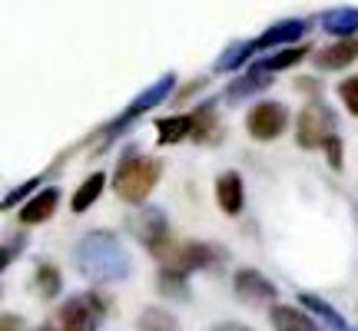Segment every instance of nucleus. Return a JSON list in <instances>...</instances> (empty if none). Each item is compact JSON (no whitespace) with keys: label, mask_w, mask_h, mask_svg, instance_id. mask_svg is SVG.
<instances>
[{"label":"nucleus","mask_w":358,"mask_h":331,"mask_svg":"<svg viewBox=\"0 0 358 331\" xmlns=\"http://www.w3.org/2000/svg\"><path fill=\"white\" fill-rule=\"evenodd\" d=\"M73 265H77V272L83 279L100 281V285L123 281L133 272V262H129L120 235H113L106 229H93L80 239L77 249H73Z\"/></svg>","instance_id":"1"},{"label":"nucleus","mask_w":358,"mask_h":331,"mask_svg":"<svg viewBox=\"0 0 358 331\" xmlns=\"http://www.w3.org/2000/svg\"><path fill=\"white\" fill-rule=\"evenodd\" d=\"M163 159L156 156H123L120 166L113 169V192L129 205H143L150 199V192L163 179Z\"/></svg>","instance_id":"2"},{"label":"nucleus","mask_w":358,"mask_h":331,"mask_svg":"<svg viewBox=\"0 0 358 331\" xmlns=\"http://www.w3.org/2000/svg\"><path fill=\"white\" fill-rule=\"evenodd\" d=\"M103 315H106V302L96 292H83L66 298L43 325V331H96Z\"/></svg>","instance_id":"3"},{"label":"nucleus","mask_w":358,"mask_h":331,"mask_svg":"<svg viewBox=\"0 0 358 331\" xmlns=\"http://www.w3.org/2000/svg\"><path fill=\"white\" fill-rule=\"evenodd\" d=\"M173 89H176V73H163V77L156 80V83H150V87L143 89L140 96L129 103L123 113L116 116V119H110V123L103 126V142H100V149H106V146H110V142H113L127 126H133V123H136L143 113H150V110H156V106H163V103L173 96Z\"/></svg>","instance_id":"4"},{"label":"nucleus","mask_w":358,"mask_h":331,"mask_svg":"<svg viewBox=\"0 0 358 331\" xmlns=\"http://www.w3.org/2000/svg\"><path fill=\"white\" fill-rule=\"evenodd\" d=\"M335 136V113L322 100L306 103V110L295 119V142L302 149H322Z\"/></svg>","instance_id":"5"},{"label":"nucleus","mask_w":358,"mask_h":331,"mask_svg":"<svg viewBox=\"0 0 358 331\" xmlns=\"http://www.w3.org/2000/svg\"><path fill=\"white\" fill-rule=\"evenodd\" d=\"M129 232L156 258H163L173 249V235H169V222L163 216V209H143V212H136V216L129 219Z\"/></svg>","instance_id":"6"},{"label":"nucleus","mask_w":358,"mask_h":331,"mask_svg":"<svg viewBox=\"0 0 358 331\" xmlns=\"http://www.w3.org/2000/svg\"><path fill=\"white\" fill-rule=\"evenodd\" d=\"M219 258H222V249H216V245H209V242H192L189 239V242H173V249L159 258V265L192 275V272H199V268L216 265Z\"/></svg>","instance_id":"7"},{"label":"nucleus","mask_w":358,"mask_h":331,"mask_svg":"<svg viewBox=\"0 0 358 331\" xmlns=\"http://www.w3.org/2000/svg\"><path fill=\"white\" fill-rule=\"evenodd\" d=\"M285 126H289V110L275 100H262L245 113V129H249V136L256 142L279 140L285 133Z\"/></svg>","instance_id":"8"},{"label":"nucleus","mask_w":358,"mask_h":331,"mask_svg":"<svg viewBox=\"0 0 358 331\" xmlns=\"http://www.w3.org/2000/svg\"><path fill=\"white\" fill-rule=\"evenodd\" d=\"M232 288H236V298L243 305H272L279 298V288L259 272V268H239L232 275Z\"/></svg>","instance_id":"9"},{"label":"nucleus","mask_w":358,"mask_h":331,"mask_svg":"<svg viewBox=\"0 0 358 331\" xmlns=\"http://www.w3.org/2000/svg\"><path fill=\"white\" fill-rule=\"evenodd\" d=\"M308 34V20L302 17H289V20H279V24H272L266 34H259L256 37V53L259 50H279V47H292L299 40Z\"/></svg>","instance_id":"10"},{"label":"nucleus","mask_w":358,"mask_h":331,"mask_svg":"<svg viewBox=\"0 0 358 331\" xmlns=\"http://www.w3.org/2000/svg\"><path fill=\"white\" fill-rule=\"evenodd\" d=\"M216 203L226 216H239L245 205V182H243V172L236 169H226L222 176L216 179Z\"/></svg>","instance_id":"11"},{"label":"nucleus","mask_w":358,"mask_h":331,"mask_svg":"<svg viewBox=\"0 0 358 331\" xmlns=\"http://www.w3.org/2000/svg\"><path fill=\"white\" fill-rule=\"evenodd\" d=\"M57 205H60V189L57 186H47V189H40L34 199H27L20 205V226H40V222H47V219L57 212Z\"/></svg>","instance_id":"12"},{"label":"nucleus","mask_w":358,"mask_h":331,"mask_svg":"<svg viewBox=\"0 0 358 331\" xmlns=\"http://www.w3.org/2000/svg\"><path fill=\"white\" fill-rule=\"evenodd\" d=\"M358 60V40L355 37H342L338 43L332 47H325L312 57V64L319 66V70H345Z\"/></svg>","instance_id":"13"},{"label":"nucleus","mask_w":358,"mask_h":331,"mask_svg":"<svg viewBox=\"0 0 358 331\" xmlns=\"http://www.w3.org/2000/svg\"><path fill=\"white\" fill-rule=\"evenodd\" d=\"M268 321H272L275 331H322L319 321L312 318V315H306V311H299L292 305H272Z\"/></svg>","instance_id":"14"},{"label":"nucleus","mask_w":358,"mask_h":331,"mask_svg":"<svg viewBox=\"0 0 358 331\" xmlns=\"http://www.w3.org/2000/svg\"><path fill=\"white\" fill-rule=\"evenodd\" d=\"M252 57H256V40H232L229 47L216 57L213 70H216V73H236V70H243Z\"/></svg>","instance_id":"15"},{"label":"nucleus","mask_w":358,"mask_h":331,"mask_svg":"<svg viewBox=\"0 0 358 331\" xmlns=\"http://www.w3.org/2000/svg\"><path fill=\"white\" fill-rule=\"evenodd\" d=\"M319 24L325 34H332V37H355L358 34V10L355 7H332V10H325L319 17Z\"/></svg>","instance_id":"16"},{"label":"nucleus","mask_w":358,"mask_h":331,"mask_svg":"<svg viewBox=\"0 0 358 331\" xmlns=\"http://www.w3.org/2000/svg\"><path fill=\"white\" fill-rule=\"evenodd\" d=\"M272 87V73H266V70H249L245 77L232 80L229 87H226V100L239 103V100H249V96H256V93H262V89Z\"/></svg>","instance_id":"17"},{"label":"nucleus","mask_w":358,"mask_h":331,"mask_svg":"<svg viewBox=\"0 0 358 331\" xmlns=\"http://www.w3.org/2000/svg\"><path fill=\"white\" fill-rule=\"evenodd\" d=\"M156 140L159 146H176L182 140H192V113H182V116H163V119H156Z\"/></svg>","instance_id":"18"},{"label":"nucleus","mask_w":358,"mask_h":331,"mask_svg":"<svg viewBox=\"0 0 358 331\" xmlns=\"http://www.w3.org/2000/svg\"><path fill=\"white\" fill-rule=\"evenodd\" d=\"M299 305H306L308 311L315 315V318L325 321V325H329L332 331H355V328H352V325L345 321V315H342V311H335V308L329 305L325 298H319V295H312V292H299Z\"/></svg>","instance_id":"19"},{"label":"nucleus","mask_w":358,"mask_h":331,"mask_svg":"<svg viewBox=\"0 0 358 331\" xmlns=\"http://www.w3.org/2000/svg\"><path fill=\"white\" fill-rule=\"evenodd\" d=\"M103 186H106V176H103V172H90V176L80 182L77 189H73V199H70V212H73V216H83L90 205L100 199Z\"/></svg>","instance_id":"20"},{"label":"nucleus","mask_w":358,"mask_h":331,"mask_svg":"<svg viewBox=\"0 0 358 331\" xmlns=\"http://www.w3.org/2000/svg\"><path fill=\"white\" fill-rule=\"evenodd\" d=\"M308 57V47H279L272 57H259L256 70H266V73H279V70H292Z\"/></svg>","instance_id":"21"},{"label":"nucleus","mask_w":358,"mask_h":331,"mask_svg":"<svg viewBox=\"0 0 358 331\" xmlns=\"http://www.w3.org/2000/svg\"><path fill=\"white\" fill-rule=\"evenodd\" d=\"M216 96H209L206 103H199L196 110H192V140L196 142H206V140H213L219 133L216 126Z\"/></svg>","instance_id":"22"},{"label":"nucleus","mask_w":358,"mask_h":331,"mask_svg":"<svg viewBox=\"0 0 358 331\" xmlns=\"http://www.w3.org/2000/svg\"><path fill=\"white\" fill-rule=\"evenodd\" d=\"M60 288H64V279H60V268L53 265V262H40L37 268H34V292L40 295V298H57L60 295Z\"/></svg>","instance_id":"23"},{"label":"nucleus","mask_w":358,"mask_h":331,"mask_svg":"<svg viewBox=\"0 0 358 331\" xmlns=\"http://www.w3.org/2000/svg\"><path fill=\"white\" fill-rule=\"evenodd\" d=\"M159 292L176 302H189V275L186 272H173V268H159Z\"/></svg>","instance_id":"24"},{"label":"nucleus","mask_w":358,"mask_h":331,"mask_svg":"<svg viewBox=\"0 0 358 331\" xmlns=\"http://www.w3.org/2000/svg\"><path fill=\"white\" fill-rule=\"evenodd\" d=\"M140 328L143 331H176V318L163 311V308H146L140 315Z\"/></svg>","instance_id":"25"},{"label":"nucleus","mask_w":358,"mask_h":331,"mask_svg":"<svg viewBox=\"0 0 358 331\" xmlns=\"http://www.w3.org/2000/svg\"><path fill=\"white\" fill-rule=\"evenodd\" d=\"M40 182H43V179L34 176V179H27V182H20V186H13V189L3 196V203H0V205H3V209H13V205L20 203V199L34 196V189H40Z\"/></svg>","instance_id":"26"},{"label":"nucleus","mask_w":358,"mask_h":331,"mask_svg":"<svg viewBox=\"0 0 358 331\" xmlns=\"http://www.w3.org/2000/svg\"><path fill=\"white\" fill-rule=\"evenodd\" d=\"M338 100L345 103L348 113L358 116V77H348L338 83Z\"/></svg>","instance_id":"27"},{"label":"nucleus","mask_w":358,"mask_h":331,"mask_svg":"<svg viewBox=\"0 0 358 331\" xmlns=\"http://www.w3.org/2000/svg\"><path fill=\"white\" fill-rule=\"evenodd\" d=\"M24 249H27V235H13V239H7V242H3V268L10 265L17 255H24Z\"/></svg>","instance_id":"28"},{"label":"nucleus","mask_w":358,"mask_h":331,"mask_svg":"<svg viewBox=\"0 0 358 331\" xmlns=\"http://www.w3.org/2000/svg\"><path fill=\"white\" fill-rule=\"evenodd\" d=\"M322 149H325V156H329V166H332V169H342V140H338V133H335Z\"/></svg>","instance_id":"29"},{"label":"nucleus","mask_w":358,"mask_h":331,"mask_svg":"<svg viewBox=\"0 0 358 331\" xmlns=\"http://www.w3.org/2000/svg\"><path fill=\"white\" fill-rule=\"evenodd\" d=\"M0 331H27V321L20 318V315H10V311H7V315L0 318Z\"/></svg>","instance_id":"30"},{"label":"nucleus","mask_w":358,"mask_h":331,"mask_svg":"<svg viewBox=\"0 0 358 331\" xmlns=\"http://www.w3.org/2000/svg\"><path fill=\"white\" fill-rule=\"evenodd\" d=\"M213 331H252L249 325H243V321H219Z\"/></svg>","instance_id":"31"}]
</instances>
